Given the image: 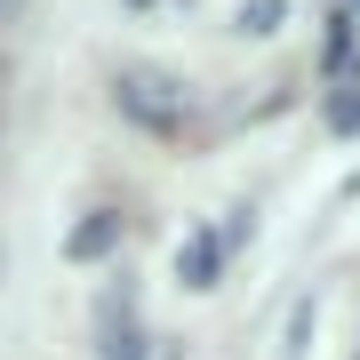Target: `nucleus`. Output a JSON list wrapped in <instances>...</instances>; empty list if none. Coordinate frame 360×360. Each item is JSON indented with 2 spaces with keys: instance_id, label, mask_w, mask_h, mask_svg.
<instances>
[{
  "instance_id": "3",
  "label": "nucleus",
  "mask_w": 360,
  "mask_h": 360,
  "mask_svg": "<svg viewBox=\"0 0 360 360\" xmlns=\"http://www.w3.org/2000/svg\"><path fill=\"white\" fill-rule=\"evenodd\" d=\"M96 360H153V336L136 328V312H129V304L104 312V352H96Z\"/></svg>"
},
{
  "instance_id": "2",
  "label": "nucleus",
  "mask_w": 360,
  "mask_h": 360,
  "mask_svg": "<svg viewBox=\"0 0 360 360\" xmlns=\"http://www.w3.org/2000/svg\"><path fill=\"white\" fill-rule=\"evenodd\" d=\"M232 232H240V224H232ZM232 232H193V240L176 248V272H184V288H217V264H224Z\"/></svg>"
},
{
  "instance_id": "4",
  "label": "nucleus",
  "mask_w": 360,
  "mask_h": 360,
  "mask_svg": "<svg viewBox=\"0 0 360 360\" xmlns=\"http://www.w3.org/2000/svg\"><path fill=\"white\" fill-rule=\"evenodd\" d=\"M112 232H120L112 217H96V224H80V232H72V257H96V248L112 240Z\"/></svg>"
},
{
  "instance_id": "1",
  "label": "nucleus",
  "mask_w": 360,
  "mask_h": 360,
  "mask_svg": "<svg viewBox=\"0 0 360 360\" xmlns=\"http://www.w3.org/2000/svg\"><path fill=\"white\" fill-rule=\"evenodd\" d=\"M120 104H129V112H136V120H153V129H168V120H176V112H184V96H176V89H168V80H160V72H129V80H120Z\"/></svg>"
}]
</instances>
